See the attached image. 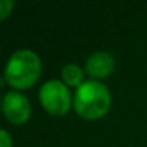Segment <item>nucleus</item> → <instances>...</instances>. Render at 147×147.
<instances>
[{"mask_svg": "<svg viewBox=\"0 0 147 147\" xmlns=\"http://www.w3.org/2000/svg\"><path fill=\"white\" fill-rule=\"evenodd\" d=\"M42 63L33 51H16L7 61L5 69V81L16 90H28L39 80Z\"/></svg>", "mask_w": 147, "mask_h": 147, "instance_id": "f257e3e1", "label": "nucleus"}, {"mask_svg": "<svg viewBox=\"0 0 147 147\" xmlns=\"http://www.w3.org/2000/svg\"><path fill=\"white\" fill-rule=\"evenodd\" d=\"M13 7H15V2H12V0H2L0 2V19L5 20L12 13Z\"/></svg>", "mask_w": 147, "mask_h": 147, "instance_id": "0eeeda50", "label": "nucleus"}, {"mask_svg": "<svg viewBox=\"0 0 147 147\" xmlns=\"http://www.w3.org/2000/svg\"><path fill=\"white\" fill-rule=\"evenodd\" d=\"M111 105L108 88L100 81H85L75 91L74 107L75 111L87 120H98L104 117Z\"/></svg>", "mask_w": 147, "mask_h": 147, "instance_id": "f03ea898", "label": "nucleus"}, {"mask_svg": "<svg viewBox=\"0 0 147 147\" xmlns=\"http://www.w3.org/2000/svg\"><path fill=\"white\" fill-rule=\"evenodd\" d=\"M12 146H13L12 137L6 130H2L0 131V147H12Z\"/></svg>", "mask_w": 147, "mask_h": 147, "instance_id": "6e6552de", "label": "nucleus"}, {"mask_svg": "<svg viewBox=\"0 0 147 147\" xmlns=\"http://www.w3.org/2000/svg\"><path fill=\"white\" fill-rule=\"evenodd\" d=\"M85 71L90 77L101 80L108 77L114 71V58L108 52H95L92 53L85 63Z\"/></svg>", "mask_w": 147, "mask_h": 147, "instance_id": "39448f33", "label": "nucleus"}, {"mask_svg": "<svg viewBox=\"0 0 147 147\" xmlns=\"http://www.w3.org/2000/svg\"><path fill=\"white\" fill-rule=\"evenodd\" d=\"M39 100L42 107L52 115H65L71 108V92L68 85L58 80L46 81L39 90Z\"/></svg>", "mask_w": 147, "mask_h": 147, "instance_id": "7ed1b4c3", "label": "nucleus"}, {"mask_svg": "<svg viewBox=\"0 0 147 147\" xmlns=\"http://www.w3.org/2000/svg\"><path fill=\"white\" fill-rule=\"evenodd\" d=\"M62 80L65 85L75 87V88H80L85 82L84 72L77 63H68L62 68Z\"/></svg>", "mask_w": 147, "mask_h": 147, "instance_id": "423d86ee", "label": "nucleus"}, {"mask_svg": "<svg viewBox=\"0 0 147 147\" xmlns=\"http://www.w3.org/2000/svg\"><path fill=\"white\" fill-rule=\"evenodd\" d=\"M32 107L29 100L19 91H10L3 98V114L9 123L20 125L30 117Z\"/></svg>", "mask_w": 147, "mask_h": 147, "instance_id": "20e7f679", "label": "nucleus"}]
</instances>
